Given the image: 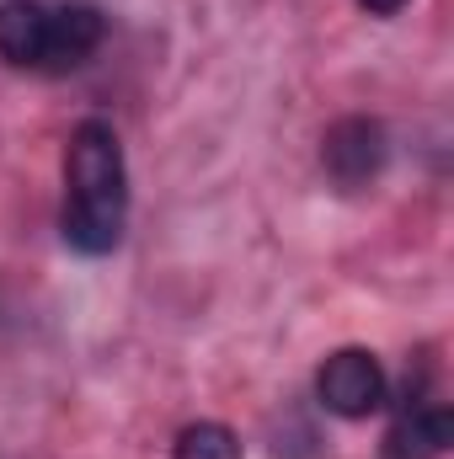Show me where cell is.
<instances>
[{"label": "cell", "mask_w": 454, "mask_h": 459, "mask_svg": "<svg viewBox=\"0 0 454 459\" xmlns=\"http://www.w3.org/2000/svg\"><path fill=\"white\" fill-rule=\"evenodd\" d=\"M316 395L332 417H374L385 406V368L369 347H337L321 368H316Z\"/></svg>", "instance_id": "2"}, {"label": "cell", "mask_w": 454, "mask_h": 459, "mask_svg": "<svg viewBox=\"0 0 454 459\" xmlns=\"http://www.w3.org/2000/svg\"><path fill=\"white\" fill-rule=\"evenodd\" d=\"M171 459H240V438L225 422H193V428H182Z\"/></svg>", "instance_id": "7"}, {"label": "cell", "mask_w": 454, "mask_h": 459, "mask_svg": "<svg viewBox=\"0 0 454 459\" xmlns=\"http://www.w3.org/2000/svg\"><path fill=\"white\" fill-rule=\"evenodd\" d=\"M108 38V16L92 0H54L48 11V54H43V75H65L81 70Z\"/></svg>", "instance_id": "4"}, {"label": "cell", "mask_w": 454, "mask_h": 459, "mask_svg": "<svg viewBox=\"0 0 454 459\" xmlns=\"http://www.w3.org/2000/svg\"><path fill=\"white\" fill-rule=\"evenodd\" d=\"M65 240L86 256H102L123 240V220H128V166H123V144H118L113 123L86 117L70 134L65 150Z\"/></svg>", "instance_id": "1"}, {"label": "cell", "mask_w": 454, "mask_h": 459, "mask_svg": "<svg viewBox=\"0 0 454 459\" xmlns=\"http://www.w3.org/2000/svg\"><path fill=\"white\" fill-rule=\"evenodd\" d=\"M454 444V417L450 406H401L390 422L380 459H439Z\"/></svg>", "instance_id": "5"}, {"label": "cell", "mask_w": 454, "mask_h": 459, "mask_svg": "<svg viewBox=\"0 0 454 459\" xmlns=\"http://www.w3.org/2000/svg\"><path fill=\"white\" fill-rule=\"evenodd\" d=\"M385 155H390V139L374 117H342L327 128L321 139V166L337 187H369L380 171H385Z\"/></svg>", "instance_id": "3"}, {"label": "cell", "mask_w": 454, "mask_h": 459, "mask_svg": "<svg viewBox=\"0 0 454 459\" xmlns=\"http://www.w3.org/2000/svg\"><path fill=\"white\" fill-rule=\"evenodd\" d=\"M358 5H363L369 16H396V11H401L406 0H358Z\"/></svg>", "instance_id": "8"}, {"label": "cell", "mask_w": 454, "mask_h": 459, "mask_svg": "<svg viewBox=\"0 0 454 459\" xmlns=\"http://www.w3.org/2000/svg\"><path fill=\"white\" fill-rule=\"evenodd\" d=\"M54 0H0V59L16 70H43Z\"/></svg>", "instance_id": "6"}]
</instances>
